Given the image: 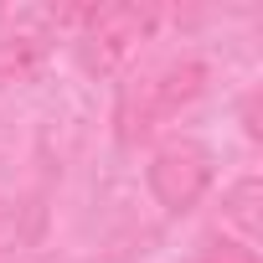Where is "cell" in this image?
Segmentation results:
<instances>
[{
	"mask_svg": "<svg viewBox=\"0 0 263 263\" xmlns=\"http://www.w3.org/2000/svg\"><path fill=\"white\" fill-rule=\"evenodd\" d=\"M42 42L36 36H11V42H0V83H16V78H26L36 62H42Z\"/></svg>",
	"mask_w": 263,
	"mask_h": 263,
	"instance_id": "cell-4",
	"label": "cell"
},
{
	"mask_svg": "<svg viewBox=\"0 0 263 263\" xmlns=\"http://www.w3.org/2000/svg\"><path fill=\"white\" fill-rule=\"evenodd\" d=\"M83 21H88V31H83V62L98 67V72H114L129 52L155 31V11L150 6H98Z\"/></svg>",
	"mask_w": 263,
	"mask_h": 263,
	"instance_id": "cell-2",
	"label": "cell"
},
{
	"mask_svg": "<svg viewBox=\"0 0 263 263\" xmlns=\"http://www.w3.org/2000/svg\"><path fill=\"white\" fill-rule=\"evenodd\" d=\"M212 181V160L196 145H165L150 160V191L165 212H191Z\"/></svg>",
	"mask_w": 263,
	"mask_h": 263,
	"instance_id": "cell-3",
	"label": "cell"
},
{
	"mask_svg": "<svg viewBox=\"0 0 263 263\" xmlns=\"http://www.w3.org/2000/svg\"><path fill=\"white\" fill-rule=\"evenodd\" d=\"M201 88H206V67L191 62V57L186 62H165L160 72H150L135 93H124V114H119L124 140H140V135H150L155 124L176 119L186 103L201 98Z\"/></svg>",
	"mask_w": 263,
	"mask_h": 263,
	"instance_id": "cell-1",
	"label": "cell"
},
{
	"mask_svg": "<svg viewBox=\"0 0 263 263\" xmlns=\"http://www.w3.org/2000/svg\"><path fill=\"white\" fill-rule=\"evenodd\" d=\"M201 263H258V253H253V248H242V242L212 237V242L201 248Z\"/></svg>",
	"mask_w": 263,
	"mask_h": 263,
	"instance_id": "cell-5",
	"label": "cell"
}]
</instances>
